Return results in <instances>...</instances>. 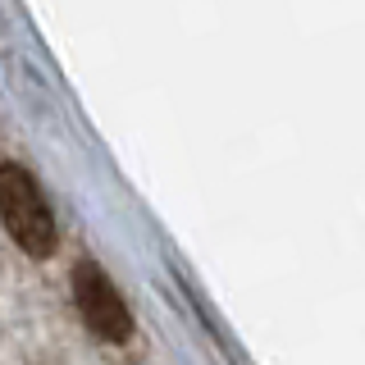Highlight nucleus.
<instances>
[{
  "label": "nucleus",
  "instance_id": "obj_2",
  "mask_svg": "<svg viewBox=\"0 0 365 365\" xmlns=\"http://www.w3.org/2000/svg\"><path fill=\"white\" fill-rule=\"evenodd\" d=\"M73 297H78V311H83L87 319V329L96 338H106V342H123L133 334V315H128V306H123V297L119 288L106 279V269L101 265H91V260H83V265L73 269Z\"/></svg>",
  "mask_w": 365,
  "mask_h": 365
},
{
  "label": "nucleus",
  "instance_id": "obj_1",
  "mask_svg": "<svg viewBox=\"0 0 365 365\" xmlns=\"http://www.w3.org/2000/svg\"><path fill=\"white\" fill-rule=\"evenodd\" d=\"M0 224L9 228V237L28 251V256L46 260L55 251V215L46 205L41 187L32 182V174L23 165H0Z\"/></svg>",
  "mask_w": 365,
  "mask_h": 365
}]
</instances>
